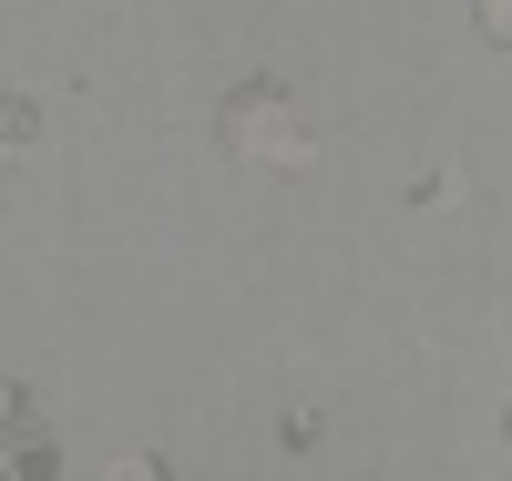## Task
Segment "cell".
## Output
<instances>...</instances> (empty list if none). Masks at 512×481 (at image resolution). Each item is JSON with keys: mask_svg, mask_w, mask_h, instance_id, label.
Wrapping results in <instances>:
<instances>
[{"mask_svg": "<svg viewBox=\"0 0 512 481\" xmlns=\"http://www.w3.org/2000/svg\"><path fill=\"white\" fill-rule=\"evenodd\" d=\"M226 144L246 164H287V174L318 154V134H308V113H297L287 82H236V93H226Z\"/></svg>", "mask_w": 512, "mask_h": 481, "instance_id": "6da1fadb", "label": "cell"}, {"mask_svg": "<svg viewBox=\"0 0 512 481\" xmlns=\"http://www.w3.org/2000/svg\"><path fill=\"white\" fill-rule=\"evenodd\" d=\"M31 123H41V113H31L21 93H0V154H21V144H31Z\"/></svg>", "mask_w": 512, "mask_h": 481, "instance_id": "7a4b0ae2", "label": "cell"}, {"mask_svg": "<svg viewBox=\"0 0 512 481\" xmlns=\"http://www.w3.org/2000/svg\"><path fill=\"white\" fill-rule=\"evenodd\" d=\"M103 481H164V461H144V451H134V461H113Z\"/></svg>", "mask_w": 512, "mask_h": 481, "instance_id": "3957f363", "label": "cell"}, {"mask_svg": "<svg viewBox=\"0 0 512 481\" xmlns=\"http://www.w3.org/2000/svg\"><path fill=\"white\" fill-rule=\"evenodd\" d=\"M482 31H502V41H512V0H482Z\"/></svg>", "mask_w": 512, "mask_h": 481, "instance_id": "277c9868", "label": "cell"}]
</instances>
